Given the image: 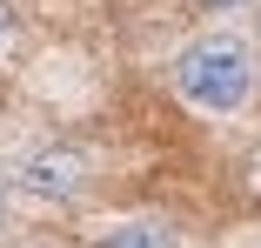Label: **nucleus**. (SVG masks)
I'll list each match as a JSON object with an SVG mask.
<instances>
[{"label": "nucleus", "instance_id": "nucleus-6", "mask_svg": "<svg viewBox=\"0 0 261 248\" xmlns=\"http://www.w3.org/2000/svg\"><path fill=\"white\" fill-rule=\"evenodd\" d=\"M0 235H7V181H0Z\"/></svg>", "mask_w": 261, "mask_h": 248}, {"label": "nucleus", "instance_id": "nucleus-7", "mask_svg": "<svg viewBox=\"0 0 261 248\" xmlns=\"http://www.w3.org/2000/svg\"><path fill=\"white\" fill-rule=\"evenodd\" d=\"M248 175H254V194H261V155H254V161H248Z\"/></svg>", "mask_w": 261, "mask_h": 248}, {"label": "nucleus", "instance_id": "nucleus-2", "mask_svg": "<svg viewBox=\"0 0 261 248\" xmlns=\"http://www.w3.org/2000/svg\"><path fill=\"white\" fill-rule=\"evenodd\" d=\"M14 181L34 194V202H74L87 188V161H81V147H40V155L20 161Z\"/></svg>", "mask_w": 261, "mask_h": 248}, {"label": "nucleus", "instance_id": "nucleus-4", "mask_svg": "<svg viewBox=\"0 0 261 248\" xmlns=\"http://www.w3.org/2000/svg\"><path fill=\"white\" fill-rule=\"evenodd\" d=\"M194 7H207V14H228V7H241V0H194Z\"/></svg>", "mask_w": 261, "mask_h": 248}, {"label": "nucleus", "instance_id": "nucleus-1", "mask_svg": "<svg viewBox=\"0 0 261 248\" xmlns=\"http://www.w3.org/2000/svg\"><path fill=\"white\" fill-rule=\"evenodd\" d=\"M174 87L207 114H234L254 94V54L241 34H201L174 54Z\"/></svg>", "mask_w": 261, "mask_h": 248}, {"label": "nucleus", "instance_id": "nucleus-3", "mask_svg": "<svg viewBox=\"0 0 261 248\" xmlns=\"http://www.w3.org/2000/svg\"><path fill=\"white\" fill-rule=\"evenodd\" d=\"M100 248H174L168 221H121L114 235H100Z\"/></svg>", "mask_w": 261, "mask_h": 248}, {"label": "nucleus", "instance_id": "nucleus-5", "mask_svg": "<svg viewBox=\"0 0 261 248\" xmlns=\"http://www.w3.org/2000/svg\"><path fill=\"white\" fill-rule=\"evenodd\" d=\"M7 27H14V7H7V0H0V40H7Z\"/></svg>", "mask_w": 261, "mask_h": 248}]
</instances>
